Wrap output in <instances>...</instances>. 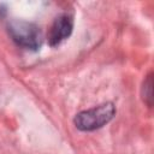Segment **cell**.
I'll use <instances>...</instances> for the list:
<instances>
[{"mask_svg":"<svg viewBox=\"0 0 154 154\" xmlns=\"http://www.w3.org/2000/svg\"><path fill=\"white\" fill-rule=\"evenodd\" d=\"M116 114V107L112 102H107L76 114L73 123L81 131H94L106 125Z\"/></svg>","mask_w":154,"mask_h":154,"instance_id":"7a4b0ae2","label":"cell"},{"mask_svg":"<svg viewBox=\"0 0 154 154\" xmlns=\"http://www.w3.org/2000/svg\"><path fill=\"white\" fill-rule=\"evenodd\" d=\"M142 96H143L144 102L148 106H152V103H153V73L152 72L146 77V79L143 82Z\"/></svg>","mask_w":154,"mask_h":154,"instance_id":"277c9868","label":"cell"},{"mask_svg":"<svg viewBox=\"0 0 154 154\" xmlns=\"http://www.w3.org/2000/svg\"><path fill=\"white\" fill-rule=\"evenodd\" d=\"M73 29V18L69 13H63L58 16L48 32V43L51 47H55L60 45L64 40H66Z\"/></svg>","mask_w":154,"mask_h":154,"instance_id":"3957f363","label":"cell"},{"mask_svg":"<svg viewBox=\"0 0 154 154\" xmlns=\"http://www.w3.org/2000/svg\"><path fill=\"white\" fill-rule=\"evenodd\" d=\"M6 13H7V7H6V5H5V4H0V19L5 18Z\"/></svg>","mask_w":154,"mask_h":154,"instance_id":"5b68a950","label":"cell"},{"mask_svg":"<svg viewBox=\"0 0 154 154\" xmlns=\"http://www.w3.org/2000/svg\"><path fill=\"white\" fill-rule=\"evenodd\" d=\"M7 31L13 42L30 51H38L43 42V35L41 29L31 22L13 19L7 23Z\"/></svg>","mask_w":154,"mask_h":154,"instance_id":"6da1fadb","label":"cell"}]
</instances>
